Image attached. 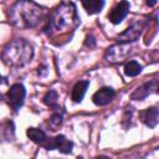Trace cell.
Here are the masks:
<instances>
[{"mask_svg":"<svg viewBox=\"0 0 159 159\" xmlns=\"http://www.w3.org/2000/svg\"><path fill=\"white\" fill-rule=\"evenodd\" d=\"M80 25V16L73 2H62L50 15L46 27L43 29L48 36L65 35L73 31Z\"/></svg>","mask_w":159,"mask_h":159,"instance_id":"cell-1","label":"cell"},{"mask_svg":"<svg viewBox=\"0 0 159 159\" xmlns=\"http://www.w3.org/2000/svg\"><path fill=\"white\" fill-rule=\"evenodd\" d=\"M45 9L34 1H16L9 9V21L20 29L37 26L43 16Z\"/></svg>","mask_w":159,"mask_h":159,"instance_id":"cell-2","label":"cell"},{"mask_svg":"<svg viewBox=\"0 0 159 159\" xmlns=\"http://www.w3.org/2000/svg\"><path fill=\"white\" fill-rule=\"evenodd\" d=\"M34 56V48L31 43L24 39H15L10 41L2 50L1 57L5 65L19 68L27 65Z\"/></svg>","mask_w":159,"mask_h":159,"instance_id":"cell-3","label":"cell"},{"mask_svg":"<svg viewBox=\"0 0 159 159\" xmlns=\"http://www.w3.org/2000/svg\"><path fill=\"white\" fill-rule=\"evenodd\" d=\"M133 46L129 43H118L114 46H111L107 51H106V60L108 62L116 63V62H123L125 58H128L134 51H133Z\"/></svg>","mask_w":159,"mask_h":159,"instance_id":"cell-4","label":"cell"},{"mask_svg":"<svg viewBox=\"0 0 159 159\" xmlns=\"http://www.w3.org/2000/svg\"><path fill=\"white\" fill-rule=\"evenodd\" d=\"M25 96H26V89L25 87L21 84V83H14L6 97H7V102H9V106L16 112L17 109H20V107L22 106L24 103V99H25Z\"/></svg>","mask_w":159,"mask_h":159,"instance_id":"cell-5","label":"cell"},{"mask_svg":"<svg viewBox=\"0 0 159 159\" xmlns=\"http://www.w3.org/2000/svg\"><path fill=\"white\" fill-rule=\"evenodd\" d=\"M43 148H46L47 150H52V149H57L63 154H68L72 152L73 148V143L71 140H68L65 135L60 134L56 135L53 138H48V140L46 142V144L43 145Z\"/></svg>","mask_w":159,"mask_h":159,"instance_id":"cell-6","label":"cell"},{"mask_svg":"<svg viewBox=\"0 0 159 159\" xmlns=\"http://www.w3.org/2000/svg\"><path fill=\"white\" fill-rule=\"evenodd\" d=\"M143 29H144V24L142 21L130 25L125 31H123L122 34L118 35V37H117L118 43H129V42H133V41L138 40Z\"/></svg>","mask_w":159,"mask_h":159,"instance_id":"cell-7","label":"cell"},{"mask_svg":"<svg viewBox=\"0 0 159 159\" xmlns=\"http://www.w3.org/2000/svg\"><path fill=\"white\" fill-rule=\"evenodd\" d=\"M157 89H158V81L157 80H152V81L137 87L134 89V92L130 94V99H133V101H143L149 94L155 93Z\"/></svg>","mask_w":159,"mask_h":159,"instance_id":"cell-8","label":"cell"},{"mask_svg":"<svg viewBox=\"0 0 159 159\" xmlns=\"http://www.w3.org/2000/svg\"><path fill=\"white\" fill-rule=\"evenodd\" d=\"M130 5L128 1H120L118 4H116L112 10L108 12V20L112 24H119L123 21V19L127 16V14L129 12Z\"/></svg>","mask_w":159,"mask_h":159,"instance_id":"cell-9","label":"cell"},{"mask_svg":"<svg viewBox=\"0 0 159 159\" xmlns=\"http://www.w3.org/2000/svg\"><path fill=\"white\" fill-rule=\"evenodd\" d=\"M114 97V89L111 87H102L101 89H98L93 96H92V101L94 104L97 106H106L108 104Z\"/></svg>","mask_w":159,"mask_h":159,"instance_id":"cell-10","label":"cell"},{"mask_svg":"<svg viewBox=\"0 0 159 159\" xmlns=\"http://www.w3.org/2000/svg\"><path fill=\"white\" fill-rule=\"evenodd\" d=\"M158 117H159V111L157 107H150V108H147L139 112V119L149 128L157 127Z\"/></svg>","mask_w":159,"mask_h":159,"instance_id":"cell-11","label":"cell"},{"mask_svg":"<svg viewBox=\"0 0 159 159\" xmlns=\"http://www.w3.org/2000/svg\"><path fill=\"white\" fill-rule=\"evenodd\" d=\"M88 86H89V81H87V80L78 81V82L73 86L72 92H71V98H72V101L76 102V103H80V102L83 99Z\"/></svg>","mask_w":159,"mask_h":159,"instance_id":"cell-12","label":"cell"},{"mask_svg":"<svg viewBox=\"0 0 159 159\" xmlns=\"http://www.w3.org/2000/svg\"><path fill=\"white\" fill-rule=\"evenodd\" d=\"M26 134H27V137H29L34 143L40 144V145H42V147H43V145L46 144V142L48 140V137L46 135V133H45L42 129H39V128L31 127V128L27 129Z\"/></svg>","mask_w":159,"mask_h":159,"instance_id":"cell-13","label":"cell"},{"mask_svg":"<svg viewBox=\"0 0 159 159\" xmlns=\"http://www.w3.org/2000/svg\"><path fill=\"white\" fill-rule=\"evenodd\" d=\"M82 6L91 15L98 14V12H101L102 7L104 6V1L103 0H87V1H82Z\"/></svg>","mask_w":159,"mask_h":159,"instance_id":"cell-14","label":"cell"},{"mask_svg":"<svg viewBox=\"0 0 159 159\" xmlns=\"http://www.w3.org/2000/svg\"><path fill=\"white\" fill-rule=\"evenodd\" d=\"M142 65H139L137 61H129L124 65V75L128 77H134L142 72Z\"/></svg>","mask_w":159,"mask_h":159,"instance_id":"cell-15","label":"cell"},{"mask_svg":"<svg viewBox=\"0 0 159 159\" xmlns=\"http://www.w3.org/2000/svg\"><path fill=\"white\" fill-rule=\"evenodd\" d=\"M57 99H58V94L55 89H50L48 92H46V94L43 96V103L51 108H58V103H57Z\"/></svg>","mask_w":159,"mask_h":159,"instance_id":"cell-16","label":"cell"},{"mask_svg":"<svg viewBox=\"0 0 159 159\" xmlns=\"http://www.w3.org/2000/svg\"><path fill=\"white\" fill-rule=\"evenodd\" d=\"M61 124H62V114L61 113H53L47 122V125L50 127L51 130H57L61 127Z\"/></svg>","mask_w":159,"mask_h":159,"instance_id":"cell-17","label":"cell"},{"mask_svg":"<svg viewBox=\"0 0 159 159\" xmlns=\"http://www.w3.org/2000/svg\"><path fill=\"white\" fill-rule=\"evenodd\" d=\"M1 128H2V129H1V133H2V132H4V133H6L5 139L10 140V138H14V124H12V122L7 120V122L2 123Z\"/></svg>","mask_w":159,"mask_h":159,"instance_id":"cell-18","label":"cell"},{"mask_svg":"<svg viewBox=\"0 0 159 159\" xmlns=\"http://www.w3.org/2000/svg\"><path fill=\"white\" fill-rule=\"evenodd\" d=\"M84 45H86V46H89V47H94L96 42H94V39H93V36H92V35H88V36L86 37Z\"/></svg>","mask_w":159,"mask_h":159,"instance_id":"cell-19","label":"cell"},{"mask_svg":"<svg viewBox=\"0 0 159 159\" xmlns=\"http://www.w3.org/2000/svg\"><path fill=\"white\" fill-rule=\"evenodd\" d=\"M94 159H111L109 157H106V155H98V157H96Z\"/></svg>","mask_w":159,"mask_h":159,"instance_id":"cell-20","label":"cell"},{"mask_svg":"<svg viewBox=\"0 0 159 159\" xmlns=\"http://www.w3.org/2000/svg\"><path fill=\"white\" fill-rule=\"evenodd\" d=\"M2 83H6V78L0 75V84H2Z\"/></svg>","mask_w":159,"mask_h":159,"instance_id":"cell-21","label":"cell"},{"mask_svg":"<svg viewBox=\"0 0 159 159\" xmlns=\"http://www.w3.org/2000/svg\"><path fill=\"white\" fill-rule=\"evenodd\" d=\"M77 159H82V158H81V157H78V158H77Z\"/></svg>","mask_w":159,"mask_h":159,"instance_id":"cell-22","label":"cell"}]
</instances>
